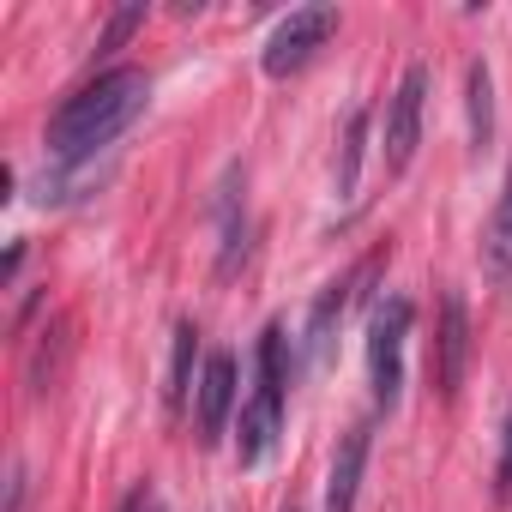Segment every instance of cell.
I'll return each instance as SVG.
<instances>
[{
  "instance_id": "3",
  "label": "cell",
  "mask_w": 512,
  "mask_h": 512,
  "mask_svg": "<svg viewBox=\"0 0 512 512\" xmlns=\"http://www.w3.org/2000/svg\"><path fill=\"white\" fill-rule=\"evenodd\" d=\"M410 326H416L410 296H386L368 320V386H374L380 410H398V398H404V338H410Z\"/></svg>"
},
{
  "instance_id": "5",
  "label": "cell",
  "mask_w": 512,
  "mask_h": 512,
  "mask_svg": "<svg viewBox=\"0 0 512 512\" xmlns=\"http://www.w3.org/2000/svg\"><path fill=\"white\" fill-rule=\"evenodd\" d=\"M422 97H428V67L410 61L392 103H386V133H380V157H386V175H404L416 145H422Z\"/></svg>"
},
{
  "instance_id": "17",
  "label": "cell",
  "mask_w": 512,
  "mask_h": 512,
  "mask_svg": "<svg viewBox=\"0 0 512 512\" xmlns=\"http://www.w3.org/2000/svg\"><path fill=\"white\" fill-rule=\"evenodd\" d=\"M121 512H163V500H157V488H151V482H139V488L121 500Z\"/></svg>"
},
{
  "instance_id": "15",
  "label": "cell",
  "mask_w": 512,
  "mask_h": 512,
  "mask_svg": "<svg viewBox=\"0 0 512 512\" xmlns=\"http://www.w3.org/2000/svg\"><path fill=\"white\" fill-rule=\"evenodd\" d=\"M145 25V7H121V13H109V25H103V37H97V49H121L133 31Z\"/></svg>"
},
{
  "instance_id": "13",
  "label": "cell",
  "mask_w": 512,
  "mask_h": 512,
  "mask_svg": "<svg viewBox=\"0 0 512 512\" xmlns=\"http://www.w3.org/2000/svg\"><path fill=\"white\" fill-rule=\"evenodd\" d=\"M362 139H368V109H350V121H344V145H338V193H356Z\"/></svg>"
},
{
  "instance_id": "18",
  "label": "cell",
  "mask_w": 512,
  "mask_h": 512,
  "mask_svg": "<svg viewBox=\"0 0 512 512\" xmlns=\"http://www.w3.org/2000/svg\"><path fill=\"white\" fill-rule=\"evenodd\" d=\"M284 512H302V506H284Z\"/></svg>"
},
{
  "instance_id": "1",
  "label": "cell",
  "mask_w": 512,
  "mask_h": 512,
  "mask_svg": "<svg viewBox=\"0 0 512 512\" xmlns=\"http://www.w3.org/2000/svg\"><path fill=\"white\" fill-rule=\"evenodd\" d=\"M151 103V73L145 67H109L91 85H79L55 115H49V157L61 169H85L97 151H109Z\"/></svg>"
},
{
  "instance_id": "4",
  "label": "cell",
  "mask_w": 512,
  "mask_h": 512,
  "mask_svg": "<svg viewBox=\"0 0 512 512\" xmlns=\"http://www.w3.org/2000/svg\"><path fill=\"white\" fill-rule=\"evenodd\" d=\"M338 31V7H296L290 19H278V31L266 37V73L272 79H290L314 61V49H326V37Z\"/></svg>"
},
{
  "instance_id": "12",
  "label": "cell",
  "mask_w": 512,
  "mask_h": 512,
  "mask_svg": "<svg viewBox=\"0 0 512 512\" xmlns=\"http://www.w3.org/2000/svg\"><path fill=\"white\" fill-rule=\"evenodd\" d=\"M193 350H199V332H193V326H175V356H169V410H181V404H187V392H199V386H193Z\"/></svg>"
},
{
  "instance_id": "8",
  "label": "cell",
  "mask_w": 512,
  "mask_h": 512,
  "mask_svg": "<svg viewBox=\"0 0 512 512\" xmlns=\"http://www.w3.org/2000/svg\"><path fill=\"white\" fill-rule=\"evenodd\" d=\"M374 266H380V253H374V260H362L356 272L332 278V284L320 290V302H314V314H308V362H314V368H326L332 338H338V320H344V308L356 302V284H368V278H374Z\"/></svg>"
},
{
  "instance_id": "9",
  "label": "cell",
  "mask_w": 512,
  "mask_h": 512,
  "mask_svg": "<svg viewBox=\"0 0 512 512\" xmlns=\"http://www.w3.org/2000/svg\"><path fill=\"white\" fill-rule=\"evenodd\" d=\"M368 446H374V422H350L338 452H332V476H326V512H356V488L368 470Z\"/></svg>"
},
{
  "instance_id": "6",
  "label": "cell",
  "mask_w": 512,
  "mask_h": 512,
  "mask_svg": "<svg viewBox=\"0 0 512 512\" xmlns=\"http://www.w3.org/2000/svg\"><path fill=\"white\" fill-rule=\"evenodd\" d=\"M464 374H470V308H464L458 290H446L440 296V326H434V386H440V398H458Z\"/></svg>"
},
{
  "instance_id": "10",
  "label": "cell",
  "mask_w": 512,
  "mask_h": 512,
  "mask_svg": "<svg viewBox=\"0 0 512 512\" xmlns=\"http://www.w3.org/2000/svg\"><path fill=\"white\" fill-rule=\"evenodd\" d=\"M482 272H488L494 290H512V163H506L500 199H494L488 229H482Z\"/></svg>"
},
{
  "instance_id": "2",
  "label": "cell",
  "mask_w": 512,
  "mask_h": 512,
  "mask_svg": "<svg viewBox=\"0 0 512 512\" xmlns=\"http://www.w3.org/2000/svg\"><path fill=\"white\" fill-rule=\"evenodd\" d=\"M284 326L272 320L260 332V350H253V392L241 404V434H235V458L253 470V464H266V452L278 446V428H284Z\"/></svg>"
},
{
  "instance_id": "7",
  "label": "cell",
  "mask_w": 512,
  "mask_h": 512,
  "mask_svg": "<svg viewBox=\"0 0 512 512\" xmlns=\"http://www.w3.org/2000/svg\"><path fill=\"white\" fill-rule=\"evenodd\" d=\"M229 410H235V356L229 350H211L205 368H199V392H193V422H199V440L205 446L223 440Z\"/></svg>"
},
{
  "instance_id": "16",
  "label": "cell",
  "mask_w": 512,
  "mask_h": 512,
  "mask_svg": "<svg viewBox=\"0 0 512 512\" xmlns=\"http://www.w3.org/2000/svg\"><path fill=\"white\" fill-rule=\"evenodd\" d=\"M494 500H512V404L500 422V470H494Z\"/></svg>"
},
{
  "instance_id": "11",
  "label": "cell",
  "mask_w": 512,
  "mask_h": 512,
  "mask_svg": "<svg viewBox=\"0 0 512 512\" xmlns=\"http://www.w3.org/2000/svg\"><path fill=\"white\" fill-rule=\"evenodd\" d=\"M464 109H470V145L482 151L494 139V73H488V61L464 67Z\"/></svg>"
},
{
  "instance_id": "14",
  "label": "cell",
  "mask_w": 512,
  "mask_h": 512,
  "mask_svg": "<svg viewBox=\"0 0 512 512\" xmlns=\"http://www.w3.org/2000/svg\"><path fill=\"white\" fill-rule=\"evenodd\" d=\"M61 356H67V320H55V326L43 332L37 356H31V392H49V386H55V368H61Z\"/></svg>"
}]
</instances>
